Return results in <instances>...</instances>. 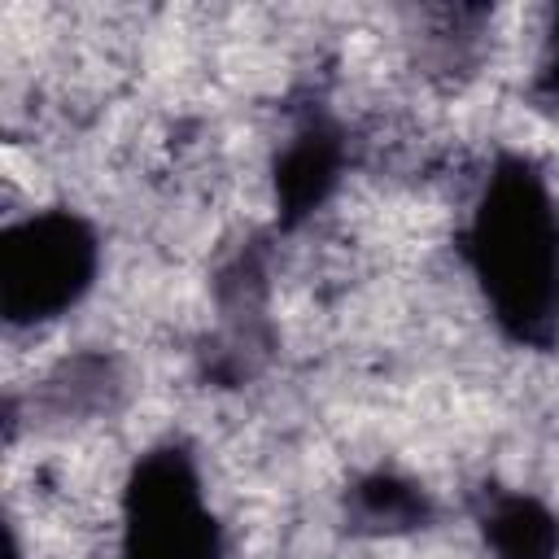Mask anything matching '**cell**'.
Here are the masks:
<instances>
[{
  "instance_id": "6",
  "label": "cell",
  "mask_w": 559,
  "mask_h": 559,
  "mask_svg": "<svg viewBox=\"0 0 559 559\" xmlns=\"http://www.w3.org/2000/svg\"><path fill=\"white\" fill-rule=\"evenodd\" d=\"M354 520L362 528H376V533H402V528H415L428 520V498L411 485V480H397V476H367L358 489H354V502H349Z\"/></svg>"
},
{
  "instance_id": "4",
  "label": "cell",
  "mask_w": 559,
  "mask_h": 559,
  "mask_svg": "<svg viewBox=\"0 0 559 559\" xmlns=\"http://www.w3.org/2000/svg\"><path fill=\"white\" fill-rule=\"evenodd\" d=\"M341 175V140L336 131H328L323 122H310L301 127L280 162H275V201H280V214L288 223H297L301 214H310L336 183Z\"/></svg>"
},
{
  "instance_id": "2",
  "label": "cell",
  "mask_w": 559,
  "mask_h": 559,
  "mask_svg": "<svg viewBox=\"0 0 559 559\" xmlns=\"http://www.w3.org/2000/svg\"><path fill=\"white\" fill-rule=\"evenodd\" d=\"M96 231L70 210L22 218L0 240V310L9 323L66 314L96 280Z\"/></svg>"
},
{
  "instance_id": "3",
  "label": "cell",
  "mask_w": 559,
  "mask_h": 559,
  "mask_svg": "<svg viewBox=\"0 0 559 559\" xmlns=\"http://www.w3.org/2000/svg\"><path fill=\"white\" fill-rule=\"evenodd\" d=\"M122 559H223L188 450L157 445L135 463L122 493Z\"/></svg>"
},
{
  "instance_id": "5",
  "label": "cell",
  "mask_w": 559,
  "mask_h": 559,
  "mask_svg": "<svg viewBox=\"0 0 559 559\" xmlns=\"http://www.w3.org/2000/svg\"><path fill=\"white\" fill-rule=\"evenodd\" d=\"M485 542H489L493 559H550L559 546V524L537 498L511 493L489 507Z\"/></svg>"
},
{
  "instance_id": "1",
  "label": "cell",
  "mask_w": 559,
  "mask_h": 559,
  "mask_svg": "<svg viewBox=\"0 0 559 559\" xmlns=\"http://www.w3.org/2000/svg\"><path fill=\"white\" fill-rule=\"evenodd\" d=\"M467 262L493 323L528 349L559 341V214L528 157H498L467 223Z\"/></svg>"
},
{
  "instance_id": "7",
  "label": "cell",
  "mask_w": 559,
  "mask_h": 559,
  "mask_svg": "<svg viewBox=\"0 0 559 559\" xmlns=\"http://www.w3.org/2000/svg\"><path fill=\"white\" fill-rule=\"evenodd\" d=\"M550 74H559V13H555V31H550Z\"/></svg>"
}]
</instances>
